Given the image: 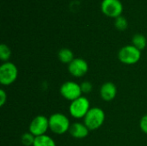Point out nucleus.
I'll list each match as a JSON object with an SVG mask.
<instances>
[{
    "instance_id": "nucleus-18",
    "label": "nucleus",
    "mask_w": 147,
    "mask_h": 146,
    "mask_svg": "<svg viewBox=\"0 0 147 146\" xmlns=\"http://www.w3.org/2000/svg\"><path fill=\"white\" fill-rule=\"evenodd\" d=\"M80 86H81L83 94H89L91 92V90L93 89L92 84L90 82H84V83H82V84H80Z\"/></svg>"
},
{
    "instance_id": "nucleus-16",
    "label": "nucleus",
    "mask_w": 147,
    "mask_h": 146,
    "mask_svg": "<svg viewBox=\"0 0 147 146\" xmlns=\"http://www.w3.org/2000/svg\"><path fill=\"white\" fill-rule=\"evenodd\" d=\"M34 139H35V137L29 132L22 134V136L21 138V141H22V145L25 146H33Z\"/></svg>"
},
{
    "instance_id": "nucleus-2",
    "label": "nucleus",
    "mask_w": 147,
    "mask_h": 146,
    "mask_svg": "<svg viewBox=\"0 0 147 146\" xmlns=\"http://www.w3.org/2000/svg\"><path fill=\"white\" fill-rule=\"evenodd\" d=\"M105 120V113L100 108H91L84 118V125L90 131L100 128Z\"/></svg>"
},
{
    "instance_id": "nucleus-6",
    "label": "nucleus",
    "mask_w": 147,
    "mask_h": 146,
    "mask_svg": "<svg viewBox=\"0 0 147 146\" xmlns=\"http://www.w3.org/2000/svg\"><path fill=\"white\" fill-rule=\"evenodd\" d=\"M59 92L62 97L71 102L81 97L83 94L80 84L73 81H67L64 83L59 89Z\"/></svg>"
},
{
    "instance_id": "nucleus-14",
    "label": "nucleus",
    "mask_w": 147,
    "mask_h": 146,
    "mask_svg": "<svg viewBox=\"0 0 147 146\" xmlns=\"http://www.w3.org/2000/svg\"><path fill=\"white\" fill-rule=\"evenodd\" d=\"M132 42H133V46H134L139 50L142 51L146 46L147 40L143 34H136L134 35V37L132 39Z\"/></svg>"
},
{
    "instance_id": "nucleus-1",
    "label": "nucleus",
    "mask_w": 147,
    "mask_h": 146,
    "mask_svg": "<svg viewBox=\"0 0 147 146\" xmlns=\"http://www.w3.org/2000/svg\"><path fill=\"white\" fill-rule=\"evenodd\" d=\"M49 129L55 134L61 135L69 132L71 123L68 117L61 113H55L49 118Z\"/></svg>"
},
{
    "instance_id": "nucleus-9",
    "label": "nucleus",
    "mask_w": 147,
    "mask_h": 146,
    "mask_svg": "<svg viewBox=\"0 0 147 146\" xmlns=\"http://www.w3.org/2000/svg\"><path fill=\"white\" fill-rule=\"evenodd\" d=\"M89 70L88 63L80 58L74 59L68 65V71L69 73L75 77H81L84 76Z\"/></svg>"
},
{
    "instance_id": "nucleus-20",
    "label": "nucleus",
    "mask_w": 147,
    "mask_h": 146,
    "mask_svg": "<svg viewBox=\"0 0 147 146\" xmlns=\"http://www.w3.org/2000/svg\"><path fill=\"white\" fill-rule=\"evenodd\" d=\"M7 102V94L4 89H0V106L3 107Z\"/></svg>"
},
{
    "instance_id": "nucleus-5",
    "label": "nucleus",
    "mask_w": 147,
    "mask_h": 146,
    "mask_svg": "<svg viewBox=\"0 0 147 146\" xmlns=\"http://www.w3.org/2000/svg\"><path fill=\"white\" fill-rule=\"evenodd\" d=\"M90 109V101L88 98L84 96H81L77 100L71 102L69 106L70 114L75 119L84 118Z\"/></svg>"
},
{
    "instance_id": "nucleus-4",
    "label": "nucleus",
    "mask_w": 147,
    "mask_h": 146,
    "mask_svg": "<svg viewBox=\"0 0 147 146\" xmlns=\"http://www.w3.org/2000/svg\"><path fill=\"white\" fill-rule=\"evenodd\" d=\"M18 70L16 65L11 62H4L0 66V83L4 86H9L16 80Z\"/></svg>"
},
{
    "instance_id": "nucleus-8",
    "label": "nucleus",
    "mask_w": 147,
    "mask_h": 146,
    "mask_svg": "<svg viewBox=\"0 0 147 146\" xmlns=\"http://www.w3.org/2000/svg\"><path fill=\"white\" fill-rule=\"evenodd\" d=\"M49 129V120L44 115H38L34 117L30 122L28 131L34 137L45 135Z\"/></svg>"
},
{
    "instance_id": "nucleus-17",
    "label": "nucleus",
    "mask_w": 147,
    "mask_h": 146,
    "mask_svg": "<svg viewBox=\"0 0 147 146\" xmlns=\"http://www.w3.org/2000/svg\"><path fill=\"white\" fill-rule=\"evenodd\" d=\"M115 28L118 29V30H121V31H123V30H126L127 26H128V23H127V21L125 17L123 16H119L117 18H115Z\"/></svg>"
},
{
    "instance_id": "nucleus-19",
    "label": "nucleus",
    "mask_w": 147,
    "mask_h": 146,
    "mask_svg": "<svg viewBox=\"0 0 147 146\" xmlns=\"http://www.w3.org/2000/svg\"><path fill=\"white\" fill-rule=\"evenodd\" d=\"M140 126L141 131L147 134V114L144 115L141 118L140 122Z\"/></svg>"
},
{
    "instance_id": "nucleus-12",
    "label": "nucleus",
    "mask_w": 147,
    "mask_h": 146,
    "mask_svg": "<svg viewBox=\"0 0 147 146\" xmlns=\"http://www.w3.org/2000/svg\"><path fill=\"white\" fill-rule=\"evenodd\" d=\"M58 58L63 64H70L74 59V54L71 50L68 48H62L59 51Z\"/></svg>"
},
{
    "instance_id": "nucleus-15",
    "label": "nucleus",
    "mask_w": 147,
    "mask_h": 146,
    "mask_svg": "<svg viewBox=\"0 0 147 146\" xmlns=\"http://www.w3.org/2000/svg\"><path fill=\"white\" fill-rule=\"evenodd\" d=\"M11 56V51L9 47L5 44L0 45V59L3 62H8Z\"/></svg>"
},
{
    "instance_id": "nucleus-11",
    "label": "nucleus",
    "mask_w": 147,
    "mask_h": 146,
    "mask_svg": "<svg viewBox=\"0 0 147 146\" xmlns=\"http://www.w3.org/2000/svg\"><path fill=\"white\" fill-rule=\"evenodd\" d=\"M90 130L89 128L84 125V123L81 122H74L71 125L69 129V133L73 137L74 139H82L86 138L89 135Z\"/></svg>"
},
{
    "instance_id": "nucleus-13",
    "label": "nucleus",
    "mask_w": 147,
    "mask_h": 146,
    "mask_svg": "<svg viewBox=\"0 0 147 146\" xmlns=\"http://www.w3.org/2000/svg\"><path fill=\"white\" fill-rule=\"evenodd\" d=\"M33 146H56L55 141L47 135L35 137Z\"/></svg>"
},
{
    "instance_id": "nucleus-7",
    "label": "nucleus",
    "mask_w": 147,
    "mask_h": 146,
    "mask_svg": "<svg viewBox=\"0 0 147 146\" xmlns=\"http://www.w3.org/2000/svg\"><path fill=\"white\" fill-rule=\"evenodd\" d=\"M101 10L105 15L115 19L121 15L123 5L120 0H102Z\"/></svg>"
},
{
    "instance_id": "nucleus-10",
    "label": "nucleus",
    "mask_w": 147,
    "mask_h": 146,
    "mask_svg": "<svg viewBox=\"0 0 147 146\" xmlns=\"http://www.w3.org/2000/svg\"><path fill=\"white\" fill-rule=\"evenodd\" d=\"M117 95V88L115 83L111 82H107L101 86L100 96L102 100L106 102H110L115 98Z\"/></svg>"
},
{
    "instance_id": "nucleus-3",
    "label": "nucleus",
    "mask_w": 147,
    "mask_h": 146,
    "mask_svg": "<svg viewBox=\"0 0 147 146\" xmlns=\"http://www.w3.org/2000/svg\"><path fill=\"white\" fill-rule=\"evenodd\" d=\"M141 58V51L133 45H127L121 47L118 52L119 60L125 65H135Z\"/></svg>"
}]
</instances>
